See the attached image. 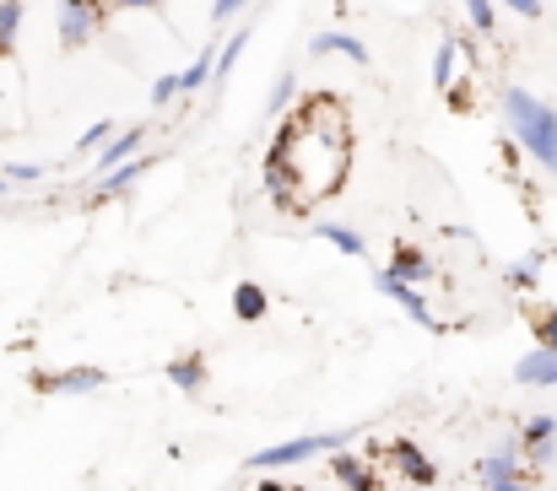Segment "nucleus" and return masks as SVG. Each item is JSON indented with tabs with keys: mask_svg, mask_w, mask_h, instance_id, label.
Here are the masks:
<instances>
[{
	"mask_svg": "<svg viewBox=\"0 0 557 491\" xmlns=\"http://www.w3.org/2000/svg\"><path fill=\"white\" fill-rule=\"evenodd\" d=\"M347 163H352L347 109L331 92H320L276 125V141L265 152V189L276 205L309 211L314 200H325L347 184Z\"/></svg>",
	"mask_w": 557,
	"mask_h": 491,
	"instance_id": "nucleus-1",
	"label": "nucleus"
},
{
	"mask_svg": "<svg viewBox=\"0 0 557 491\" xmlns=\"http://www.w3.org/2000/svg\"><path fill=\"white\" fill-rule=\"evenodd\" d=\"M504 119H509L515 141L557 178V109L553 103H542L525 87H504Z\"/></svg>",
	"mask_w": 557,
	"mask_h": 491,
	"instance_id": "nucleus-2",
	"label": "nucleus"
},
{
	"mask_svg": "<svg viewBox=\"0 0 557 491\" xmlns=\"http://www.w3.org/2000/svg\"><path fill=\"white\" fill-rule=\"evenodd\" d=\"M358 432L352 427H336V432H309V438H287V443H271L260 454H249V470H293V465H309L320 454H336L347 449Z\"/></svg>",
	"mask_w": 557,
	"mask_h": 491,
	"instance_id": "nucleus-3",
	"label": "nucleus"
},
{
	"mask_svg": "<svg viewBox=\"0 0 557 491\" xmlns=\"http://www.w3.org/2000/svg\"><path fill=\"white\" fill-rule=\"evenodd\" d=\"M103 16H109L103 5H60V22H54L60 27V43L65 49H87L92 33L103 27Z\"/></svg>",
	"mask_w": 557,
	"mask_h": 491,
	"instance_id": "nucleus-4",
	"label": "nucleus"
},
{
	"mask_svg": "<svg viewBox=\"0 0 557 491\" xmlns=\"http://www.w3.org/2000/svg\"><path fill=\"white\" fill-rule=\"evenodd\" d=\"M33 383H38L44 394H92V389L109 383V373H103V367H65V373H38Z\"/></svg>",
	"mask_w": 557,
	"mask_h": 491,
	"instance_id": "nucleus-5",
	"label": "nucleus"
},
{
	"mask_svg": "<svg viewBox=\"0 0 557 491\" xmlns=\"http://www.w3.org/2000/svg\"><path fill=\"white\" fill-rule=\"evenodd\" d=\"M515 443H520V454H531V465H536V470H542V465H553V454H557V416H547V411H542V416H531V421H525V432H520Z\"/></svg>",
	"mask_w": 557,
	"mask_h": 491,
	"instance_id": "nucleus-6",
	"label": "nucleus"
},
{
	"mask_svg": "<svg viewBox=\"0 0 557 491\" xmlns=\"http://www.w3.org/2000/svg\"><path fill=\"white\" fill-rule=\"evenodd\" d=\"M373 287H379L384 298H395V303L406 309V319H417V325H422V329H438V314L428 309V298H422L417 287H406V281H395V276H384V270L373 276Z\"/></svg>",
	"mask_w": 557,
	"mask_h": 491,
	"instance_id": "nucleus-7",
	"label": "nucleus"
},
{
	"mask_svg": "<svg viewBox=\"0 0 557 491\" xmlns=\"http://www.w3.org/2000/svg\"><path fill=\"white\" fill-rule=\"evenodd\" d=\"M389 459H395V470H400L406 481H417V487H433V481H438V465H433L411 438H395V443H389Z\"/></svg>",
	"mask_w": 557,
	"mask_h": 491,
	"instance_id": "nucleus-8",
	"label": "nucleus"
},
{
	"mask_svg": "<svg viewBox=\"0 0 557 491\" xmlns=\"http://www.w3.org/2000/svg\"><path fill=\"white\" fill-rule=\"evenodd\" d=\"M515 383H525V389H553L557 383V351H547V345L525 351V356L515 362Z\"/></svg>",
	"mask_w": 557,
	"mask_h": 491,
	"instance_id": "nucleus-9",
	"label": "nucleus"
},
{
	"mask_svg": "<svg viewBox=\"0 0 557 491\" xmlns=\"http://www.w3.org/2000/svg\"><path fill=\"white\" fill-rule=\"evenodd\" d=\"M331 481H342L347 491H379L373 465L369 459H358V454H347V449H336V454H331Z\"/></svg>",
	"mask_w": 557,
	"mask_h": 491,
	"instance_id": "nucleus-10",
	"label": "nucleus"
},
{
	"mask_svg": "<svg viewBox=\"0 0 557 491\" xmlns=\"http://www.w3.org/2000/svg\"><path fill=\"white\" fill-rule=\"evenodd\" d=\"M384 276H395V281H406V287H422V281H433V260H428L422 249H411V243H400Z\"/></svg>",
	"mask_w": 557,
	"mask_h": 491,
	"instance_id": "nucleus-11",
	"label": "nucleus"
},
{
	"mask_svg": "<svg viewBox=\"0 0 557 491\" xmlns=\"http://www.w3.org/2000/svg\"><path fill=\"white\" fill-rule=\"evenodd\" d=\"M509 476H520V443H504V449H493V454L476 459V481L482 487H498Z\"/></svg>",
	"mask_w": 557,
	"mask_h": 491,
	"instance_id": "nucleus-12",
	"label": "nucleus"
},
{
	"mask_svg": "<svg viewBox=\"0 0 557 491\" xmlns=\"http://www.w3.org/2000/svg\"><path fill=\"white\" fill-rule=\"evenodd\" d=\"M141 141H147V130H120V136H109V141L98 147V173H109V167L141 158Z\"/></svg>",
	"mask_w": 557,
	"mask_h": 491,
	"instance_id": "nucleus-13",
	"label": "nucleus"
},
{
	"mask_svg": "<svg viewBox=\"0 0 557 491\" xmlns=\"http://www.w3.org/2000/svg\"><path fill=\"white\" fill-rule=\"evenodd\" d=\"M169 383H174L180 394H200V389H206V356H200V351L174 356V362H169Z\"/></svg>",
	"mask_w": 557,
	"mask_h": 491,
	"instance_id": "nucleus-14",
	"label": "nucleus"
},
{
	"mask_svg": "<svg viewBox=\"0 0 557 491\" xmlns=\"http://www.w3.org/2000/svg\"><path fill=\"white\" fill-rule=\"evenodd\" d=\"M265 309H271V292H265L260 281H238V287H233V314H238L244 325H260Z\"/></svg>",
	"mask_w": 557,
	"mask_h": 491,
	"instance_id": "nucleus-15",
	"label": "nucleus"
},
{
	"mask_svg": "<svg viewBox=\"0 0 557 491\" xmlns=\"http://www.w3.org/2000/svg\"><path fill=\"white\" fill-rule=\"evenodd\" d=\"M309 49H314V54H347L352 65H369V49H363V38H352V33H314Z\"/></svg>",
	"mask_w": 557,
	"mask_h": 491,
	"instance_id": "nucleus-16",
	"label": "nucleus"
},
{
	"mask_svg": "<svg viewBox=\"0 0 557 491\" xmlns=\"http://www.w3.org/2000/svg\"><path fill=\"white\" fill-rule=\"evenodd\" d=\"M309 232H314L320 243H331V249H342V254H352V260H358V254L369 249V243H363V232H358V227H342V222H314Z\"/></svg>",
	"mask_w": 557,
	"mask_h": 491,
	"instance_id": "nucleus-17",
	"label": "nucleus"
},
{
	"mask_svg": "<svg viewBox=\"0 0 557 491\" xmlns=\"http://www.w3.org/2000/svg\"><path fill=\"white\" fill-rule=\"evenodd\" d=\"M141 173H147V158H131V163L109 167V173H103V184H98V200H114V194H125V189H131Z\"/></svg>",
	"mask_w": 557,
	"mask_h": 491,
	"instance_id": "nucleus-18",
	"label": "nucleus"
},
{
	"mask_svg": "<svg viewBox=\"0 0 557 491\" xmlns=\"http://www.w3.org/2000/svg\"><path fill=\"white\" fill-rule=\"evenodd\" d=\"M22 16H27V5H22V0H0V60H5V54L16 49Z\"/></svg>",
	"mask_w": 557,
	"mask_h": 491,
	"instance_id": "nucleus-19",
	"label": "nucleus"
},
{
	"mask_svg": "<svg viewBox=\"0 0 557 491\" xmlns=\"http://www.w3.org/2000/svg\"><path fill=\"white\" fill-rule=\"evenodd\" d=\"M211 65H216V49H200V60H195L189 71H180V98H185V92H200V87L211 81Z\"/></svg>",
	"mask_w": 557,
	"mask_h": 491,
	"instance_id": "nucleus-20",
	"label": "nucleus"
},
{
	"mask_svg": "<svg viewBox=\"0 0 557 491\" xmlns=\"http://www.w3.org/2000/svg\"><path fill=\"white\" fill-rule=\"evenodd\" d=\"M244 49H249V22H244V27H238V33H233V38L216 49V65H211V76H227V71L238 65V54H244Z\"/></svg>",
	"mask_w": 557,
	"mask_h": 491,
	"instance_id": "nucleus-21",
	"label": "nucleus"
},
{
	"mask_svg": "<svg viewBox=\"0 0 557 491\" xmlns=\"http://www.w3.org/2000/svg\"><path fill=\"white\" fill-rule=\"evenodd\" d=\"M542 265H547V254H525L520 265H509V270H504V281L525 292V287H536V281H542Z\"/></svg>",
	"mask_w": 557,
	"mask_h": 491,
	"instance_id": "nucleus-22",
	"label": "nucleus"
},
{
	"mask_svg": "<svg viewBox=\"0 0 557 491\" xmlns=\"http://www.w3.org/2000/svg\"><path fill=\"white\" fill-rule=\"evenodd\" d=\"M455 38H444L438 49H433V87H455Z\"/></svg>",
	"mask_w": 557,
	"mask_h": 491,
	"instance_id": "nucleus-23",
	"label": "nucleus"
},
{
	"mask_svg": "<svg viewBox=\"0 0 557 491\" xmlns=\"http://www.w3.org/2000/svg\"><path fill=\"white\" fill-rule=\"evenodd\" d=\"M531 335H536V345L557 351V309L553 303H547V309H531Z\"/></svg>",
	"mask_w": 557,
	"mask_h": 491,
	"instance_id": "nucleus-24",
	"label": "nucleus"
},
{
	"mask_svg": "<svg viewBox=\"0 0 557 491\" xmlns=\"http://www.w3.org/2000/svg\"><path fill=\"white\" fill-rule=\"evenodd\" d=\"M109 136H114V125H109V119H98V125H87V130L76 136V158H92V152H98V147H103Z\"/></svg>",
	"mask_w": 557,
	"mask_h": 491,
	"instance_id": "nucleus-25",
	"label": "nucleus"
},
{
	"mask_svg": "<svg viewBox=\"0 0 557 491\" xmlns=\"http://www.w3.org/2000/svg\"><path fill=\"white\" fill-rule=\"evenodd\" d=\"M293 92H298V76H293V71H282V76H276V87H271V103H265V114H282V109L293 103Z\"/></svg>",
	"mask_w": 557,
	"mask_h": 491,
	"instance_id": "nucleus-26",
	"label": "nucleus"
},
{
	"mask_svg": "<svg viewBox=\"0 0 557 491\" xmlns=\"http://www.w3.org/2000/svg\"><path fill=\"white\" fill-rule=\"evenodd\" d=\"M466 16H471L476 33H493V27H498V5H493V0H466Z\"/></svg>",
	"mask_w": 557,
	"mask_h": 491,
	"instance_id": "nucleus-27",
	"label": "nucleus"
},
{
	"mask_svg": "<svg viewBox=\"0 0 557 491\" xmlns=\"http://www.w3.org/2000/svg\"><path fill=\"white\" fill-rule=\"evenodd\" d=\"M174 98H180V76H158L152 81V109H169Z\"/></svg>",
	"mask_w": 557,
	"mask_h": 491,
	"instance_id": "nucleus-28",
	"label": "nucleus"
},
{
	"mask_svg": "<svg viewBox=\"0 0 557 491\" xmlns=\"http://www.w3.org/2000/svg\"><path fill=\"white\" fill-rule=\"evenodd\" d=\"M0 178H5V184H38L44 167L38 163H11V167H0Z\"/></svg>",
	"mask_w": 557,
	"mask_h": 491,
	"instance_id": "nucleus-29",
	"label": "nucleus"
},
{
	"mask_svg": "<svg viewBox=\"0 0 557 491\" xmlns=\"http://www.w3.org/2000/svg\"><path fill=\"white\" fill-rule=\"evenodd\" d=\"M482 491H536V476H531V470H520V476H509V481H498V487H482Z\"/></svg>",
	"mask_w": 557,
	"mask_h": 491,
	"instance_id": "nucleus-30",
	"label": "nucleus"
},
{
	"mask_svg": "<svg viewBox=\"0 0 557 491\" xmlns=\"http://www.w3.org/2000/svg\"><path fill=\"white\" fill-rule=\"evenodd\" d=\"M163 0H103V11H158Z\"/></svg>",
	"mask_w": 557,
	"mask_h": 491,
	"instance_id": "nucleus-31",
	"label": "nucleus"
},
{
	"mask_svg": "<svg viewBox=\"0 0 557 491\" xmlns=\"http://www.w3.org/2000/svg\"><path fill=\"white\" fill-rule=\"evenodd\" d=\"M493 5H509V11H520V16H542V11H547L542 0H493Z\"/></svg>",
	"mask_w": 557,
	"mask_h": 491,
	"instance_id": "nucleus-32",
	"label": "nucleus"
},
{
	"mask_svg": "<svg viewBox=\"0 0 557 491\" xmlns=\"http://www.w3.org/2000/svg\"><path fill=\"white\" fill-rule=\"evenodd\" d=\"M244 5H249V0H216V5H211V16H216V22H227V16H238Z\"/></svg>",
	"mask_w": 557,
	"mask_h": 491,
	"instance_id": "nucleus-33",
	"label": "nucleus"
},
{
	"mask_svg": "<svg viewBox=\"0 0 557 491\" xmlns=\"http://www.w3.org/2000/svg\"><path fill=\"white\" fill-rule=\"evenodd\" d=\"M255 491H293V487H287V481H260Z\"/></svg>",
	"mask_w": 557,
	"mask_h": 491,
	"instance_id": "nucleus-34",
	"label": "nucleus"
},
{
	"mask_svg": "<svg viewBox=\"0 0 557 491\" xmlns=\"http://www.w3.org/2000/svg\"><path fill=\"white\" fill-rule=\"evenodd\" d=\"M0 194H11V184H5V178H0Z\"/></svg>",
	"mask_w": 557,
	"mask_h": 491,
	"instance_id": "nucleus-35",
	"label": "nucleus"
},
{
	"mask_svg": "<svg viewBox=\"0 0 557 491\" xmlns=\"http://www.w3.org/2000/svg\"><path fill=\"white\" fill-rule=\"evenodd\" d=\"M293 491H314V487H293Z\"/></svg>",
	"mask_w": 557,
	"mask_h": 491,
	"instance_id": "nucleus-36",
	"label": "nucleus"
},
{
	"mask_svg": "<svg viewBox=\"0 0 557 491\" xmlns=\"http://www.w3.org/2000/svg\"><path fill=\"white\" fill-rule=\"evenodd\" d=\"M553 491H557V487H553Z\"/></svg>",
	"mask_w": 557,
	"mask_h": 491,
	"instance_id": "nucleus-37",
	"label": "nucleus"
}]
</instances>
